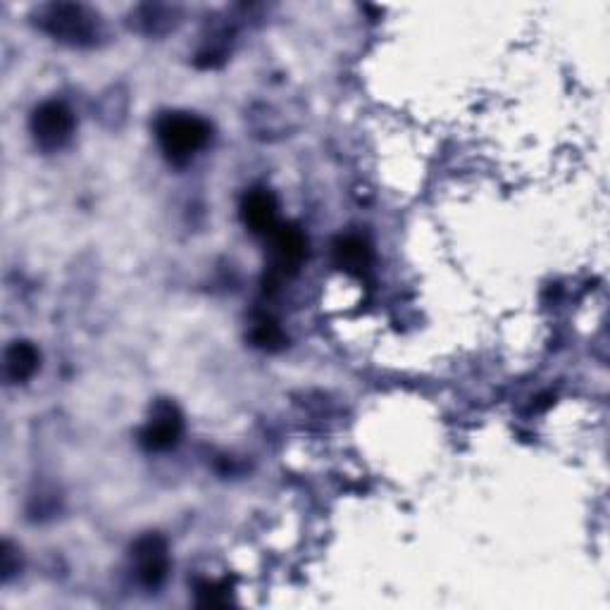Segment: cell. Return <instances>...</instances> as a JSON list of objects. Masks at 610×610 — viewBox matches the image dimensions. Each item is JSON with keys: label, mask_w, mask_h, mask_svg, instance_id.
Wrapping results in <instances>:
<instances>
[{"label": "cell", "mask_w": 610, "mask_h": 610, "mask_svg": "<svg viewBox=\"0 0 610 610\" xmlns=\"http://www.w3.org/2000/svg\"><path fill=\"white\" fill-rule=\"evenodd\" d=\"M74 127V113L61 100H46L32 113V120H29V129H32V137L41 151L53 153L61 151L63 146L69 143Z\"/></svg>", "instance_id": "3"}, {"label": "cell", "mask_w": 610, "mask_h": 610, "mask_svg": "<svg viewBox=\"0 0 610 610\" xmlns=\"http://www.w3.org/2000/svg\"><path fill=\"white\" fill-rule=\"evenodd\" d=\"M0 556H3V579H10L14 572V550L8 542L3 544V554Z\"/></svg>", "instance_id": "12"}, {"label": "cell", "mask_w": 610, "mask_h": 610, "mask_svg": "<svg viewBox=\"0 0 610 610\" xmlns=\"http://www.w3.org/2000/svg\"><path fill=\"white\" fill-rule=\"evenodd\" d=\"M131 560L139 582L148 589H158L170 575V548L156 532L137 539V544L131 546Z\"/></svg>", "instance_id": "4"}, {"label": "cell", "mask_w": 610, "mask_h": 610, "mask_svg": "<svg viewBox=\"0 0 610 610\" xmlns=\"http://www.w3.org/2000/svg\"><path fill=\"white\" fill-rule=\"evenodd\" d=\"M250 341L263 351H279L287 346V336L281 332V327L275 320H267V318L253 322Z\"/></svg>", "instance_id": "10"}, {"label": "cell", "mask_w": 610, "mask_h": 610, "mask_svg": "<svg viewBox=\"0 0 610 610\" xmlns=\"http://www.w3.org/2000/svg\"><path fill=\"white\" fill-rule=\"evenodd\" d=\"M229 589L220 587V585H201L199 587V606L205 608H217V606H227L229 603Z\"/></svg>", "instance_id": "11"}, {"label": "cell", "mask_w": 610, "mask_h": 610, "mask_svg": "<svg viewBox=\"0 0 610 610\" xmlns=\"http://www.w3.org/2000/svg\"><path fill=\"white\" fill-rule=\"evenodd\" d=\"M39 365H41V353L32 341H12V344L6 349L3 370H6V379L10 384H26L36 375Z\"/></svg>", "instance_id": "8"}, {"label": "cell", "mask_w": 610, "mask_h": 610, "mask_svg": "<svg viewBox=\"0 0 610 610\" xmlns=\"http://www.w3.org/2000/svg\"><path fill=\"white\" fill-rule=\"evenodd\" d=\"M156 137L162 153L174 165H186V162L201 153L211 143L213 127L203 117L193 113H162L156 122Z\"/></svg>", "instance_id": "1"}, {"label": "cell", "mask_w": 610, "mask_h": 610, "mask_svg": "<svg viewBox=\"0 0 610 610\" xmlns=\"http://www.w3.org/2000/svg\"><path fill=\"white\" fill-rule=\"evenodd\" d=\"M242 222L250 234L270 236L277 229V199L272 196V191H248L242 201Z\"/></svg>", "instance_id": "7"}, {"label": "cell", "mask_w": 610, "mask_h": 610, "mask_svg": "<svg viewBox=\"0 0 610 610\" xmlns=\"http://www.w3.org/2000/svg\"><path fill=\"white\" fill-rule=\"evenodd\" d=\"M272 270L279 277L296 275L308 260V236L299 225H277L270 234Z\"/></svg>", "instance_id": "5"}, {"label": "cell", "mask_w": 610, "mask_h": 610, "mask_svg": "<svg viewBox=\"0 0 610 610\" xmlns=\"http://www.w3.org/2000/svg\"><path fill=\"white\" fill-rule=\"evenodd\" d=\"M182 435H184L182 413L176 410V406L170 404V400H160L151 413V420H148V425L141 431V446L146 451H156V453L170 451L180 443Z\"/></svg>", "instance_id": "6"}, {"label": "cell", "mask_w": 610, "mask_h": 610, "mask_svg": "<svg viewBox=\"0 0 610 610\" xmlns=\"http://www.w3.org/2000/svg\"><path fill=\"white\" fill-rule=\"evenodd\" d=\"M39 18L41 26L46 29L51 36L74 43V46L94 43L98 36V18L84 6L51 3L46 8H41Z\"/></svg>", "instance_id": "2"}, {"label": "cell", "mask_w": 610, "mask_h": 610, "mask_svg": "<svg viewBox=\"0 0 610 610\" xmlns=\"http://www.w3.org/2000/svg\"><path fill=\"white\" fill-rule=\"evenodd\" d=\"M332 253H334V265L339 267V270H344L346 275L361 277L370 270V265H372V248L363 239V236H355V234L339 236V239L334 242Z\"/></svg>", "instance_id": "9"}]
</instances>
